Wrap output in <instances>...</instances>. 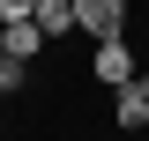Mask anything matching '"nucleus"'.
<instances>
[{"instance_id": "1", "label": "nucleus", "mask_w": 149, "mask_h": 141, "mask_svg": "<svg viewBox=\"0 0 149 141\" xmlns=\"http://www.w3.org/2000/svg\"><path fill=\"white\" fill-rule=\"evenodd\" d=\"M90 74H97L104 89H127V82H142V67H134V52H127V37H97Z\"/></svg>"}, {"instance_id": "2", "label": "nucleus", "mask_w": 149, "mask_h": 141, "mask_svg": "<svg viewBox=\"0 0 149 141\" xmlns=\"http://www.w3.org/2000/svg\"><path fill=\"white\" fill-rule=\"evenodd\" d=\"M74 22H82V37H127V0H74Z\"/></svg>"}, {"instance_id": "3", "label": "nucleus", "mask_w": 149, "mask_h": 141, "mask_svg": "<svg viewBox=\"0 0 149 141\" xmlns=\"http://www.w3.org/2000/svg\"><path fill=\"white\" fill-rule=\"evenodd\" d=\"M112 126H119V134H149V89L142 82L112 89Z\"/></svg>"}, {"instance_id": "4", "label": "nucleus", "mask_w": 149, "mask_h": 141, "mask_svg": "<svg viewBox=\"0 0 149 141\" xmlns=\"http://www.w3.org/2000/svg\"><path fill=\"white\" fill-rule=\"evenodd\" d=\"M0 30H8V59H37L45 45H52V37L37 30V15H30V22H0Z\"/></svg>"}, {"instance_id": "5", "label": "nucleus", "mask_w": 149, "mask_h": 141, "mask_svg": "<svg viewBox=\"0 0 149 141\" xmlns=\"http://www.w3.org/2000/svg\"><path fill=\"white\" fill-rule=\"evenodd\" d=\"M37 30H45V37H67V30H82V22H74V0H37Z\"/></svg>"}, {"instance_id": "6", "label": "nucleus", "mask_w": 149, "mask_h": 141, "mask_svg": "<svg viewBox=\"0 0 149 141\" xmlns=\"http://www.w3.org/2000/svg\"><path fill=\"white\" fill-rule=\"evenodd\" d=\"M22 74H30V59H8V52H0V97H15Z\"/></svg>"}, {"instance_id": "7", "label": "nucleus", "mask_w": 149, "mask_h": 141, "mask_svg": "<svg viewBox=\"0 0 149 141\" xmlns=\"http://www.w3.org/2000/svg\"><path fill=\"white\" fill-rule=\"evenodd\" d=\"M0 52H8V30H0Z\"/></svg>"}, {"instance_id": "8", "label": "nucleus", "mask_w": 149, "mask_h": 141, "mask_svg": "<svg viewBox=\"0 0 149 141\" xmlns=\"http://www.w3.org/2000/svg\"><path fill=\"white\" fill-rule=\"evenodd\" d=\"M142 89H149V67H142Z\"/></svg>"}]
</instances>
